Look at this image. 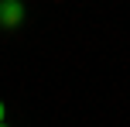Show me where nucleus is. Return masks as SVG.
<instances>
[{
    "instance_id": "4",
    "label": "nucleus",
    "mask_w": 130,
    "mask_h": 127,
    "mask_svg": "<svg viewBox=\"0 0 130 127\" xmlns=\"http://www.w3.org/2000/svg\"><path fill=\"white\" fill-rule=\"evenodd\" d=\"M0 4H4V0H0Z\"/></svg>"
},
{
    "instance_id": "1",
    "label": "nucleus",
    "mask_w": 130,
    "mask_h": 127,
    "mask_svg": "<svg viewBox=\"0 0 130 127\" xmlns=\"http://www.w3.org/2000/svg\"><path fill=\"white\" fill-rule=\"evenodd\" d=\"M21 21H24V7H21V0H4V4H0V24L10 31V27H17Z\"/></svg>"
},
{
    "instance_id": "3",
    "label": "nucleus",
    "mask_w": 130,
    "mask_h": 127,
    "mask_svg": "<svg viewBox=\"0 0 130 127\" xmlns=\"http://www.w3.org/2000/svg\"><path fill=\"white\" fill-rule=\"evenodd\" d=\"M0 127H7V124H0Z\"/></svg>"
},
{
    "instance_id": "2",
    "label": "nucleus",
    "mask_w": 130,
    "mask_h": 127,
    "mask_svg": "<svg viewBox=\"0 0 130 127\" xmlns=\"http://www.w3.org/2000/svg\"><path fill=\"white\" fill-rule=\"evenodd\" d=\"M4 114H7V110H4V103H0V124H4Z\"/></svg>"
}]
</instances>
